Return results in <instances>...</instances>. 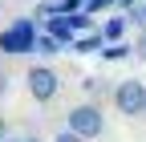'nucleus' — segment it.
<instances>
[{
  "mask_svg": "<svg viewBox=\"0 0 146 142\" xmlns=\"http://www.w3.org/2000/svg\"><path fill=\"white\" fill-rule=\"evenodd\" d=\"M106 4H114V0H85V4H81V8H85V12H89V16H94V12H102V8H106Z\"/></svg>",
  "mask_w": 146,
  "mask_h": 142,
  "instance_id": "obj_13",
  "label": "nucleus"
},
{
  "mask_svg": "<svg viewBox=\"0 0 146 142\" xmlns=\"http://www.w3.org/2000/svg\"><path fill=\"white\" fill-rule=\"evenodd\" d=\"M36 49V33L29 21H16L12 29L0 33V53H8V57H16V53H33Z\"/></svg>",
  "mask_w": 146,
  "mask_h": 142,
  "instance_id": "obj_4",
  "label": "nucleus"
},
{
  "mask_svg": "<svg viewBox=\"0 0 146 142\" xmlns=\"http://www.w3.org/2000/svg\"><path fill=\"white\" fill-rule=\"evenodd\" d=\"M4 81H8V77H4V73H0V94H4Z\"/></svg>",
  "mask_w": 146,
  "mask_h": 142,
  "instance_id": "obj_16",
  "label": "nucleus"
},
{
  "mask_svg": "<svg viewBox=\"0 0 146 142\" xmlns=\"http://www.w3.org/2000/svg\"><path fill=\"white\" fill-rule=\"evenodd\" d=\"M102 41L106 37H73L69 49H77V53H102Z\"/></svg>",
  "mask_w": 146,
  "mask_h": 142,
  "instance_id": "obj_8",
  "label": "nucleus"
},
{
  "mask_svg": "<svg viewBox=\"0 0 146 142\" xmlns=\"http://www.w3.org/2000/svg\"><path fill=\"white\" fill-rule=\"evenodd\" d=\"M65 21H69V29H73V33H89V29H94V21H89V12H85V8H77V12H69Z\"/></svg>",
  "mask_w": 146,
  "mask_h": 142,
  "instance_id": "obj_7",
  "label": "nucleus"
},
{
  "mask_svg": "<svg viewBox=\"0 0 146 142\" xmlns=\"http://www.w3.org/2000/svg\"><path fill=\"white\" fill-rule=\"evenodd\" d=\"M134 53H138L142 61H146V29H142V37H138V45H134Z\"/></svg>",
  "mask_w": 146,
  "mask_h": 142,
  "instance_id": "obj_14",
  "label": "nucleus"
},
{
  "mask_svg": "<svg viewBox=\"0 0 146 142\" xmlns=\"http://www.w3.org/2000/svg\"><path fill=\"white\" fill-rule=\"evenodd\" d=\"M8 138V122H4V114H0V142Z\"/></svg>",
  "mask_w": 146,
  "mask_h": 142,
  "instance_id": "obj_15",
  "label": "nucleus"
},
{
  "mask_svg": "<svg viewBox=\"0 0 146 142\" xmlns=\"http://www.w3.org/2000/svg\"><path fill=\"white\" fill-rule=\"evenodd\" d=\"M4 142H8V138H4ZM25 142H33V138H25Z\"/></svg>",
  "mask_w": 146,
  "mask_h": 142,
  "instance_id": "obj_17",
  "label": "nucleus"
},
{
  "mask_svg": "<svg viewBox=\"0 0 146 142\" xmlns=\"http://www.w3.org/2000/svg\"><path fill=\"white\" fill-rule=\"evenodd\" d=\"M45 25H49V37H57L61 45H73V37H77V33L69 29L65 16H45Z\"/></svg>",
  "mask_w": 146,
  "mask_h": 142,
  "instance_id": "obj_5",
  "label": "nucleus"
},
{
  "mask_svg": "<svg viewBox=\"0 0 146 142\" xmlns=\"http://www.w3.org/2000/svg\"><path fill=\"white\" fill-rule=\"evenodd\" d=\"M130 21H134L138 29H146V0H142V4H134V8H130Z\"/></svg>",
  "mask_w": 146,
  "mask_h": 142,
  "instance_id": "obj_11",
  "label": "nucleus"
},
{
  "mask_svg": "<svg viewBox=\"0 0 146 142\" xmlns=\"http://www.w3.org/2000/svg\"><path fill=\"white\" fill-rule=\"evenodd\" d=\"M65 126L77 130V134L89 142V138H102V134H106V118H102V110H98L94 102H81V106H73V110L65 114Z\"/></svg>",
  "mask_w": 146,
  "mask_h": 142,
  "instance_id": "obj_2",
  "label": "nucleus"
},
{
  "mask_svg": "<svg viewBox=\"0 0 146 142\" xmlns=\"http://www.w3.org/2000/svg\"><path fill=\"white\" fill-rule=\"evenodd\" d=\"M53 142H85V138H81V134H77V130H69V126H65V130H61V134H57V138H53Z\"/></svg>",
  "mask_w": 146,
  "mask_h": 142,
  "instance_id": "obj_12",
  "label": "nucleus"
},
{
  "mask_svg": "<svg viewBox=\"0 0 146 142\" xmlns=\"http://www.w3.org/2000/svg\"><path fill=\"white\" fill-rule=\"evenodd\" d=\"M25 85H29L33 102H41V106L61 94V77H57V69H49V65H33L25 73Z\"/></svg>",
  "mask_w": 146,
  "mask_h": 142,
  "instance_id": "obj_3",
  "label": "nucleus"
},
{
  "mask_svg": "<svg viewBox=\"0 0 146 142\" xmlns=\"http://www.w3.org/2000/svg\"><path fill=\"white\" fill-rule=\"evenodd\" d=\"M122 33H126V21H122V16H114V21L102 29V37H106V41H122Z\"/></svg>",
  "mask_w": 146,
  "mask_h": 142,
  "instance_id": "obj_9",
  "label": "nucleus"
},
{
  "mask_svg": "<svg viewBox=\"0 0 146 142\" xmlns=\"http://www.w3.org/2000/svg\"><path fill=\"white\" fill-rule=\"evenodd\" d=\"M114 110L122 118H146V85L138 77H126L118 81V90H114Z\"/></svg>",
  "mask_w": 146,
  "mask_h": 142,
  "instance_id": "obj_1",
  "label": "nucleus"
},
{
  "mask_svg": "<svg viewBox=\"0 0 146 142\" xmlns=\"http://www.w3.org/2000/svg\"><path fill=\"white\" fill-rule=\"evenodd\" d=\"M130 49H134V45H122V41H106L102 57H106V61H122V57H130Z\"/></svg>",
  "mask_w": 146,
  "mask_h": 142,
  "instance_id": "obj_6",
  "label": "nucleus"
},
{
  "mask_svg": "<svg viewBox=\"0 0 146 142\" xmlns=\"http://www.w3.org/2000/svg\"><path fill=\"white\" fill-rule=\"evenodd\" d=\"M36 49H41L45 57H53V53H61V41L57 37H36Z\"/></svg>",
  "mask_w": 146,
  "mask_h": 142,
  "instance_id": "obj_10",
  "label": "nucleus"
}]
</instances>
